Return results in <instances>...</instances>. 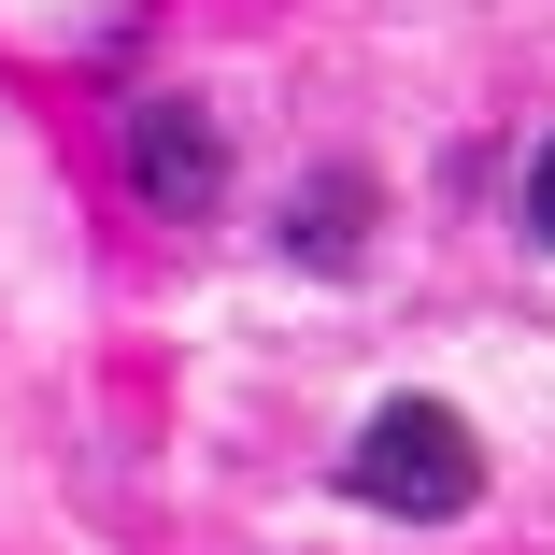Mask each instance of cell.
<instances>
[{
    "instance_id": "cell-3",
    "label": "cell",
    "mask_w": 555,
    "mask_h": 555,
    "mask_svg": "<svg viewBox=\"0 0 555 555\" xmlns=\"http://www.w3.org/2000/svg\"><path fill=\"white\" fill-rule=\"evenodd\" d=\"M357 243H371V185H357V171H313L299 214H285V257H299V271H357Z\"/></svg>"
},
{
    "instance_id": "cell-2",
    "label": "cell",
    "mask_w": 555,
    "mask_h": 555,
    "mask_svg": "<svg viewBox=\"0 0 555 555\" xmlns=\"http://www.w3.org/2000/svg\"><path fill=\"white\" fill-rule=\"evenodd\" d=\"M129 185L157 214H214L229 199V129H214V100H185V86L129 100Z\"/></svg>"
},
{
    "instance_id": "cell-4",
    "label": "cell",
    "mask_w": 555,
    "mask_h": 555,
    "mask_svg": "<svg viewBox=\"0 0 555 555\" xmlns=\"http://www.w3.org/2000/svg\"><path fill=\"white\" fill-rule=\"evenodd\" d=\"M527 229H541V257H555V143L527 157Z\"/></svg>"
},
{
    "instance_id": "cell-1",
    "label": "cell",
    "mask_w": 555,
    "mask_h": 555,
    "mask_svg": "<svg viewBox=\"0 0 555 555\" xmlns=\"http://www.w3.org/2000/svg\"><path fill=\"white\" fill-rule=\"evenodd\" d=\"M343 485H357L371 513H399V527H441V513L485 499V441L456 427V399H385V413L357 427Z\"/></svg>"
}]
</instances>
